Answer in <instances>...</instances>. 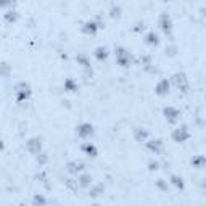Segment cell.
<instances>
[{
  "mask_svg": "<svg viewBox=\"0 0 206 206\" xmlns=\"http://www.w3.org/2000/svg\"><path fill=\"white\" fill-rule=\"evenodd\" d=\"M84 148H85V151H87V153H90L92 156H95V153H97V151H95V148H94L92 145H85Z\"/></svg>",
  "mask_w": 206,
  "mask_h": 206,
  "instance_id": "6",
  "label": "cell"
},
{
  "mask_svg": "<svg viewBox=\"0 0 206 206\" xmlns=\"http://www.w3.org/2000/svg\"><path fill=\"white\" fill-rule=\"evenodd\" d=\"M82 169V163H71L69 166H68V171L69 172H77V171Z\"/></svg>",
  "mask_w": 206,
  "mask_h": 206,
  "instance_id": "2",
  "label": "cell"
},
{
  "mask_svg": "<svg viewBox=\"0 0 206 206\" xmlns=\"http://www.w3.org/2000/svg\"><path fill=\"white\" fill-rule=\"evenodd\" d=\"M34 204L36 206H45V200L42 195H37L36 198H34Z\"/></svg>",
  "mask_w": 206,
  "mask_h": 206,
  "instance_id": "3",
  "label": "cell"
},
{
  "mask_svg": "<svg viewBox=\"0 0 206 206\" xmlns=\"http://www.w3.org/2000/svg\"><path fill=\"white\" fill-rule=\"evenodd\" d=\"M90 180H92V179H90L89 176H82V177H81V185H84V187H85V185H89V182H90Z\"/></svg>",
  "mask_w": 206,
  "mask_h": 206,
  "instance_id": "5",
  "label": "cell"
},
{
  "mask_svg": "<svg viewBox=\"0 0 206 206\" xmlns=\"http://www.w3.org/2000/svg\"><path fill=\"white\" fill-rule=\"evenodd\" d=\"M79 135H89V134H92V126L90 124H84V126H81V127H79Z\"/></svg>",
  "mask_w": 206,
  "mask_h": 206,
  "instance_id": "1",
  "label": "cell"
},
{
  "mask_svg": "<svg viewBox=\"0 0 206 206\" xmlns=\"http://www.w3.org/2000/svg\"><path fill=\"white\" fill-rule=\"evenodd\" d=\"M166 85H168V81H163L161 84L158 85V94H166ZM169 87V85H168Z\"/></svg>",
  "mask_w": 206,
  "mask_h": 206,
  "instance_id": "4",
  "label": "cell"
}]
</instances>
